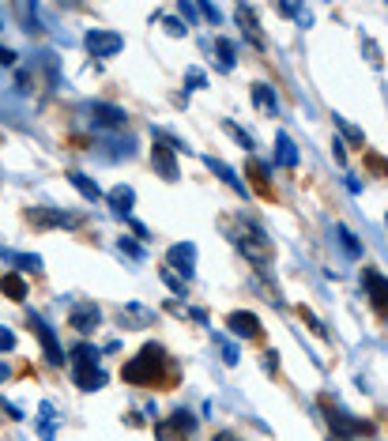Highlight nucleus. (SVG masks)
I'll return each instance as SVG.
<instances>
[{"label": "nucleus", "instance_id": "obj_1", "mask_svg": "<svg viewBox=\"0 0 388 441\" xmlns=\"http://www.w3.org/2000/svg\"><path fill=\"white\" fill-rule=\"evenodd\" d=\"M72 378H76V384L83 392L102 389L106 373H102V366H98V347H91V343H76V347H72Z\"/></svg>", "mask_w": 388, "mask_h": 441}, {"label": "nucleus", "instance_id": "obj_2", "mask_svg": "<svg viewBox=\"0 0 388 441\" xmlns=\"http://www.w3.org/2000/svg\"><path fill=\"white\" fill-rule=\"evenodd\" d=\"M234 246L242 249L253 264H267V260H272V238H267L253 219H238L234 223Z\"/></svg>", "mask_w": 388, "mask_h": 441}, {"label": "nucleus", "instance_id": "obj_3", "mask_svg": "<svg viewBox=\"0 0 388 441\" xmlns=\"http://www.w3.org/2000/svg\"><path fill=\"white\" fill-rule=\"evenodd\" d=\"M162 347H155V343H147L140 354H136L132 362H125L121 366V378L128 384H143V381H155L159 378V370H162Z\"/></svg>", "mask_w": 388, "mask_h": 441}, {"label": "nucleus", "instance_id": "obj_4", "mask_svg": "<svg viewBox=\"0 0 388 441\" xmlns=\"http://www.w3.org/2000/svg\"><path fill=\"white\" fill-rule=\"evenodd\" d=\"M91 57L106 61V57H117V53L125 50V38L117 31H102V27H95V31H87V38H83Z\"/></svg>", "mask_w": 388, "mask_h": 441}, {"label": "nucleus", "instance_id": "obj_5", "mask_svg": "<svg viewBox=\"0 0 388 441\" xmlns=\"http://www.w3.org/2000/svg\"><path fill=\"white\" fill-rule=\"evenodd\" d=\"M31 328H34V336H38V340H42V347H45V359H49L53 366H61V362H64V351H61L57 336H53V328L45 324L38 313H31Z\"/></svg>", "mask_w": 388, "mask_h": 441}, {"label": "nucleus", "instance_id": "obj_6", "mask_svg": "<svg viewBox=\"0 0 388 441\" xmlns=\"http://www.w3.org/2000/svg\"><path fill=\"white\" fill-rule=\"evenodd\" d=\"M362 287H366L369 302L385 313V309H388V279L381 276V271H373V268H362Z\"/></svg>", "mask_w": 388, "mask_h": 441}, {"label": "nucleus", "instance_id": "obj_7", "mask_svg": "<svg viewBox=\"0 0 388 441\" xmlns=\"http://www.w3.org/2000/svg\"><path fill=\"white\" fill-rule=\"evenodd\" d=\"M151 166L159 170L162 181H178V163H173V147L151 144Z\"/></svg>", "mask_w": 388, "mask_h": 441}, {"label": "nucleus", "instance_id": "obj_8", "mask_svg": "<svg viewBox=\"0 0 388 441\" xmlns=\"http://www.w3.org/2000/svg\"><path fill=\"white\" fill-rule=\"evenodd\" d=\"M91 125H98V128H121L125 125V110L106 106V102H95V106H91Z\"/></svg>", "mask_w": 388, "mask_h": 441}, {"label": "nucleus", "instance_id": "obj_9", "mask_svg": "<svg viewBox=\"0 0 388 441\" xmlns=\"http://www.w3.org/2000/svg\"><path fill=\"white\" fill-rule=\"evenodd\" d=\"M98 321H102V313H98V306H91V302H83L72 309V317H68V324L76 328V332H95Z\"/></svg>", "mask_w": 388, "mask_h": 441}, {"label": "nucleus", "instance_id": "obj_10", "mask_svg": "<svg viewBox=\"0 0 388 441\" xmlns=\"http://www.w3.org/2000/svg\"><path fill=\"white\" fill-rule=\"evenodd\" d=\"M230 332L238 336V340H256L261 336V321H256L253 313H230Z\"/></svg>", "mask_w": 388, "mask_h": 441}, {"label": "nucleus", "instance_id": "obj_11", "mask_svg": "<svg viewBox=\"0 0 388 441\" xmlns=\"http://www.w3.org/2000/svg\"><path fill=\"white\" fill-rule=\"evenodd\" d=\"M170 264L181 268V276H192V264H196V246L192 241H181V246H170Z\"/></svg>", "mask_w": 388, "mask_h": 441}, {"label": "nucleus", "instance_id": "obj_12", "mask_svg": "<svg viewBox=\"0 0 388 441\" xmlns=\"http://www.w3.org/2000/svg\"><path fill=\"white\" fill-rule=\"evenodd\" d=\"M249 91H253V106L261 110L264 117H275V110H279V102H275V91L267 87V83H253Z\"/></svg>", "mask_w": 388, "mask_h": 441}, {"label": "nucleus", "instance_id": "obj_13", "mask_svg": "<svg viewBox=\"0 0 388 441\" xmlns=\"http://www.w3.org/2000/svg\"><path fill=\"white\" fill-rule=\"evenodd\" d=\"M275 163L286 166V170H294V166H298V147H294V140L286 136V133L275 136Z\"/></svg>", "mask_w": 388, "mask_h": 441}, {"label": "nucleus", "instance_id": "obj_14", "mask_svg": "<svg viewBox=\"0 0 388 441\" xmlns=\"http://www.w3.org/2000/svg\"><path fill=\"white\" fill-rule=\"evenodd\" d=\"M106 200H109V208H114L117 215H128L132 211V204H136V193H132V185H117V189L106 193Z\"/></svg>", "mask_w": 388, "mask_h": 441}, {"label": "nucleus", "instance_id": "obj_15", "mask_svg": "<svg viewBox=\"0 0 388 441\" xmlns=\"http://www.w3.org/2000/svg\"><path fill=\"white\" fill-rule=\"evenodd\" d=\"M155 321V313L147 306H136V302H128L125 309H121V324H128V328H140V324H151Z\"/></svg>", "mask_w": 388, "mask_h": 441}, {"label": "nucleus", "instance_id": "obj_16", "mask_svg": "<svg viewBox=\"0 0 388 441\" xmlns=\"http://www.w3.org/2000/svg\"><path fill=\"white\" fill-rule=\"evenodd\" d=\"M238 23L245 27V34H249V42L256 45V50H264V34H261V27H256V20H253V8H238Z\"/></svg>", "mask_w": 388, "mask_h": 441}, {"label": "nucleus", "instance_id": "obj_17", "mask_svg": "<svg viewBox=\"0 0 388 441\" xmlns=\"http://www.w3.org/2000/svg\"><path fill=\"white\" fill-rule=\"evenodd\" d=\"M68 181H72V189H76L79 196H87V200H98V196H102V189H98L87 174H79V170H68Z\"/></svg>", "mask_w": 388, "mask_h": 441}, {"label": "nucleus", "instance_id": "obj_18", "mask_svg": "<svg viewBox=\"0 0 388 441\" xmlns=\"http://www.w3.org/2000/svg\"><path fill=\"white\" fill-rule=\"evenodd\" d=\"M208 166H211V174H219V177H223V181H226V185H230V189H234V193H245L242 177H238L234 170H230V166L223 163V158H211V155H208Z\"/></svg>", "mask_w": 388, "mask_h": 441}, {"label": "nucleus", "instance_id": "obj_19", "mask_svg": "<svg viewBox=\"0 0 388 441\" xmlns=\"http://www.w3.org/2000/svg\"><path fill=\"white\" fill-rule=\"evenodd\" d=\"M0 290H4L8 298H15V302H23L26 298V283L20 276H15V271H8V276H0Z\"/></svg>", "mask_w": 388, "mask_h": 441}, {"label": "nucleus", "instance_id": "obj_20", "mask_svg": "<svg viewBox=\"0 0 388 441\" xmlns=\"http://www.w3.org/2000/svg\"><path fill=\"white\" fill-rule=\"evenodd\" d=\"M31 223H42V227H72V215H61V211H31Z\"/></svg>", "mask_w": 388, "mask_h": 441}, {"label": "nucleus", "instance_id": "obj_21", "mask_svg": "<svg viewBox=\"0 0 388 441\" xmlns=\"http://www.w3.org/2000/svg\"><path fill=\"white\" fill-rule=\"evenodd\" d=\"M215 53H219V64H223L226 72L234 68V53H238V45L230 42V38H219V42H215Z\"/></svg>", "mask_w": 388, "mask_h": 441}, {"label": "nucleus", "instance_id": "obj_22", "mask_svg": "<svg viewBox=\"0 0 388 441\" xmlns=\"http://www.w3.org/2000/svg\"><path fill=\"white\" fill-rule=\"evenodd\" d=\"M336 238H339V246H343V249L350 253V257H358V253H362V246H358V238H355V234H350L347 227H336Z\"/></svg>", "mask_w": 388, "mask_h": 441}, {"label": "nucleus", "instance_id": "obj_23", "mask_svg": "<svg viewBox=\"0 0 388 441\" xmlns=\"http://www.w3.org/2000/svg\"><path fill=\"white\" fill-rule=\"evenodd\" d=\"M38 434H42L45 441H49L53 434H57V430H53V408H49V403H42V419H38Z\"/></svg>", "mask_w": 388, "mask_h": 441}, {"label": "nucleus", "instance_id": "obj_24", "mask_svg": "<svg viewBox=\"0 0 388 441\" xmlns=\"http://www.w3.org/2000/svg\"><path fill=\"white\" fill-rule=\"evenodd\" d=\"M298 313H302V321H306L309 328H313V332H317V336H328V328H325V321H320V317L317 313H313V309H306V306H302L298 309Z\"/></svg>", "mask_w": 388, "mask_h": 441}, {"label": "nucleus", "instance_id": "obj_25", "mask_svg": "<svg viewBox=\"0 0 388 441\" xmlns=\"http://www.w3.org/2000/svg\"><path fill=\"white\" fill-rule=\"evenodd\" d=\"M4 257L15 260V264H23V268H31V271L42 268V257H26V253H4Z\"/></svg>", "mask_w": 388, "mask_h": 441}, {"label": "nucleus", "instance_id": "obj_26", "mask_svg": "<svg viewBox=\"0 0 388 441\" xmlns=\"http://www.w3.org/2000/svg\"><path fill=\"white\" fill-rule=\"evenodd\" d=\"M332 121H336V125H339V128H343V136H350V140H355V144H366V136H362V128H355V125H347V117H332Z\"/></svg>", "mask_w": 388, "mask_h": 441}, {"label": "nucleus", "instance_id": "obj_27", "mask_svg": "<svg viewBox=\"0 0 388 441\" xmlns=\"http://www.w3.org/2000/svg\"><path fill=\"white\" fill-rule=\"evenodd\" d=\"M223 128H226V133H230V136H234V140H238V144H242V147H245V151H249V147H253V140H249V133H242V128H238V125H234V121H223Z\"/></svg>", "mask_w": 388, "mask_h": 441}, {"label": "nucleus", "instance_id": "obj_28", "mask_svg": "<svg viewBox=\"0 0 388 441\" xmlns=\"http://www.w3.org/2000/svg\"><path fill=\"white\" fill-rule=\"evenodd\" d=\"M117 249H121V253H125V257H132V260H143V249H140V246H136V241H132V238H121V241H117Z\"/></svg>", "mask_w": 388, "mask_h": 441}, {"label": "nucleus", "instance_id": "obj_29", "mask_svg": "<svg viewBox=\"0 0 388 441\" xmlns=\"http://www.w3.org/2000/svg\"><path fill=\"white\" fill-rule=\"evenodd\" d=\"M162 279H166V287H170L173 294H178V298H185V279H178L170 268H162Z\"/></svg>", "mask_w": 388, "mask_h": 441}, {"label": "nucleus", "instance_id": "obj_30", "mask_svg": "<svg viewBox=\"0 0 388 441\" xmlns=\"http://www.w3.org/2000/svg\"><path fill=\"white\" fill-rule=\"evenodd\" d=\"M173 426L185 430V434H192V430H196V419H192L189 411H178V415H173Z\"/></svg>", "mask_w": 388, "mask_h": 441}, {"label": "nucleus", "instance_id": "obj_31", "mask_svg": "<svg viewBox=\"0 0 388 441\" xmlns=\"http://www.w3.org/2000/svg\"><path fill=\"white\" fill-rule=\"evenodd\" d=\"M200 87H204V72L189 68V76H185V91H200Z\"/></svg>", "mask_w": 388, "mask_h": 441}, {"label": "nucleus", "instance_id": "obj_32", "mask_svg": "<svg viewBox=\"0 0 388 441\" xmlns=\"http://www.w3.org/2000/svg\"><path fill=\"white\" fill-rule=\"evenodd\" d=\"M215 343H219V351H223V359H226L230 366H234V362H238V351H234V347H230V343L223 340V336H215Z\"/></svg>", "mask_w": 388, "mask_h": 441}, {"label": "nucleus", "instance_id": "obj_33", "mask_svg": "<svg viewBox=\"0 0 388 441\" xmlns=\"http://www.w3.org/2000/svg\"><path fill=\"white\" fill-rule=\"evenodd\" d=\"M0 351H15V332L12 328H0Z\"/></svg>", "mask_w": 388, "mask_h": 441}, {"label": "nucleus", "instance_id": "obj_34", "mask_svg": "<svg viewBox=\"0 0 388 441\" xmlns=\"http://www.w3.org/2000/svg\"><path fill=\"white\" fill-rule=\"evenodd\" d=\"M166 31H170L173 38H185V23L181 20H166Z\"/></svg>", "mask_w": 388, "mask_h": 441}, {"label": "nucleus", "instance_id": "obj_35", "mask_svg": "<svg viewBox=\"0 0 388 441\" xmlns=\"http://www.w3.org/2000/svg\"><path fill=\"white\" fill-rule=\"evenodd\" d=\"M0 64H15V53L8 45H0Z\"/></svg>", "mask_w": 388, "mask_h": 441}, {"label": "nucleus", "instance_id": "obj_36", "mask_svg": "<svg viewBox=\"0 0 388 441\" xmlns=\"http://www.w3.org/2000/svg\"><path fill=\"white\" fill-rule=\"evenodd\" d=\"M200 12H204V15H208V20H211V23H215V20H219V8H215V4H204V8H200Z\"/></svg>", "mask_w": 388, "mask_h": 441}, {"label": "nucleus", "instance_id": "obj_37", "mask_svg": "<svg viewBox=\"0 0 388 441\" xmlns=\"http://www.w3.org/2000/svg\"><path fill=\"white\" fill-rule=\"evenodd\" d=\"M215 441H238V438H234V434H219Z\"/></svg>", "mask_w": 388, "mask_h": 441}, {"label": "nucleus", "instance_id": "obj_38", "mask_svg": "<svg viewBox=\"0 0 388 441\" xmlns=\"http://www.w3.org/2000/svg\"><path fill=\"white\" fill-rule=\"evenodd\" d=\"M385 223H388V219H385Z\"/></svg>", "mask_w": 388, "mask_h": 441}]
</instances>
